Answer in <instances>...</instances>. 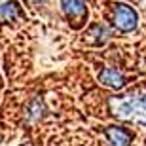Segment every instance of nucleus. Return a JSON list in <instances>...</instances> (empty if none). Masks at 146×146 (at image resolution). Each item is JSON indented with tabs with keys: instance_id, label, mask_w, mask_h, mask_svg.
I'll list each match as a JSON object with an SVG mask.
<instances>
[{
	"instance_id": "obj_8",
	"label": "nucleus",
	"mask_w": 146,
	"mask_h": 146,
	"mask_svg": "<svg viewBox=\"0 0 146 146\" xmlns=\"http://www.w3.org/2000/svg\"><path fill=\"white\" fill-rule=\"evenodd\" d=\"M34 2H40V0H34Z\"/></svg>"
},
{
	"instance_id": "obj_6",
	"label": "nucleus",
	"mask_w": 146,
	"mask_h": 146,
	"mask_svg": "<svg viewBox=\"0 0 146 146\" xmlns=\"http://www.w3.org/2000/svg\"><path fill=\"white\" fill-rule=\"evenodd\" d=\"M21 15V8L17 2H6V4H0V17L4 21H13L15 17Z\"/></svg>"
},
{
	"instance_id": "obj_5",
	"label": "nucleus",
	"mask_w": 146,
	"mask_h": 146,
	"mask_svg": "<svg viewBox=\"0 0 146 146\" xmlns=\"http://www.w3.org/2000/svg\"><path fill=\"white\" fill-rule=\"evenodd\" d=\"M99 80H101L103 86L112 87V89H121L125 86V76L119 70H116V68H104V70H101Z\"/></svg>"
},
{
	"instance_id": "obj_1",
	"label": "nucleus",
	"mask_w": 146,
	"mask_h": 146,
	"mask_svg": "<svg viewBox=\"0 0 146 146\" xmlns=\"http://www.w3.org/2000/svg\"><path fill=\"white\" fill-rule=\"evenodd\" d=\"M110 106L118 118L146 125V91H133L121 99H114Z\"/></svg>"
},
{
	"instance_id": "obj_3",
	"label": "nucleus",
	"mask_w": 146,
	"mask_h": 146,
	"mask_svg": "<svg viewBox=\"0 0 146 146\" xmlns=\"http://www.w3.org/2000/svg\"><path fill=\"white\" fill-rule=\"evenodd\" d=\"M61 6H63L66 17L74 21V25H80L87 15V8L84 0H61Z\"/></svg>"
},
{
	"instance_id": "obj_7",
	"label": "nucleus",
	"mask_w": 146,
	"mask_h": 146,
	"mask_svg": "<svg viewBox=\"0 0 146 146\" xmlns=\"http://www.w3.org/2000/svg\"><path fill=\"white\" fill-rule=\"evenodd\" d=\"M29 116L33 119H38L42 116V101H40V99H34L33 103H31V106H29Z\"/></svg>"
},
{
	"instance_id": "obj_4",
	"label": "nucleus",
	"mask_w": 146,
	"mask_h": 146,
	"mask_svg": "<svg viewBox=\"0 0 146 146\" xmlns=\"http://www.w3.org/2000/svg\"><path fill=\"white\" fill-rule=\"evenodd\" d=\"M104 135L108 139L110 146H129L131 144V135L129 129H125V127H118V125H110L104 129Z\"/></svg>"
},
{
	"instance_id": "obj_2",
	"label": "nucleus",
	"mask_w": 146,
	"mask_h": 146,
	"mask_svg": "<svg viewBox=\"0 0 146 146\" xmlns=\"http://www.w3.org/2000/svg\"><path fill=\"white\" fill-rule=\"evenodd\" d=\"M112 21L119 31L129 33V31H135L137 29V13L131 6L116 4L112 10Z\"/></svg>"
}]
</instances>
